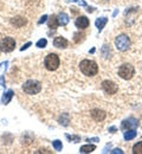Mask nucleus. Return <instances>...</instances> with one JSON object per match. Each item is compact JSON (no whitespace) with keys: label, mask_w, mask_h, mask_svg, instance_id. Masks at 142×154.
<instances>
[{"label":"nucleus","mask_w":142,"mask_h":154,"mask_svg":"<svg viewBox=\"0 0 142 154\" xmlns=\"http://www.w3.org/2000/svg\"><path fill=\"white\" fill-rule=\"evenodd\" d=\"M80 68H81V71L85 76H95L98 72V66L94 60H89V59L82 60Z\"/></svg>","instance_id":"nucleus-1"},{"label":"nucleus","mask_w":142,"mask_h":154,"mask_svg":"<svg viewBox=\"0 0 142 154\" xmlns=\"http://www.w3.org/2000/svg\"><path fill=\"white\" fill-rule=\"evenodd\" d=\"M23 90H24L26 94L35 95V94H38L41 90V84L38 81L30 79V81H27V82L23 85Z\"/></svg>","instance_id":"nucleus-2"},{"label":"nucleus","mask_w":142,"mask_h":154,"mask_svg":"<svg viewBox=\"0 0 142 154\" xmlns=\"http://www.w3.org/2000/svg\"><path fill=\"white\" fill-rule=\"evenodd\" d=\"M45 68L47 69V70H50V71H53V70H56L57 68H58V65H59V58L58 56L56 55V54H50V55H47L46 57H45Z\"/></svg>","instance_id":"nucleus-3"},{"label":"nucleus","mask_w":142,"mask_h":154,"mask_svg":"<svg viewBox=\"0 0 142 154\" xmlns=\"http://www.w3.org/2000/svg\"><path fill=\"white\" fill-rule=\"evenodd\" d=\"M134 75V66L125 63V64H122L119 69V76L123 78V79H130Z\"/></svg>","instance_id":"nucleus-4"},{"label":"nucleus","mask_w":142,"mask_h":154,"mask_svg":"<svg viewBox=\"0 0 142 154\" xmlns=\"http://www.w3.org/2000/svg\"><path fill=\"white\" fill-rule=\"evenodd\" d=\"M115 46L119 51H127L130 46V40L125 35H121L115 39Z\"/></svg>","instance_id":"nucleus-5"},{"label":"nucleus","mask_w":142,"mask_h":154,"mask_svg":"<svg viewBox=\"0 0 142 154\" xmlns=\"http://www.w3.org/2000/svg\"><path fill=\"white\" fill-rule=\"evenodd\" d=\"M16 46V40L11 37H6V38L0 40V50L2 52H11L14 50Z\"/></svg>","instance_id":"nucleus-6"},{"label":"nucleus","mask_w":142,"mask_h":154,"mask_svg":"<svg viewBox=\"0 0 142 154\" xmlns=\"http://www.w3.org/2000/svg\"><path fill=\"white\" fill-rule=\"evenodd\" d=\"M102 89L107 93V94H109V95H113V94H115L116 91H117V85L114 83V82H111V81H103L102 82Z\"/></svg>","instance_id":"nucleus-7"},{"label":"nucleus","mask_w":142,"mask_h":154,"mask_svg":"<svg viewBox=\"0 0 142 154\" xmlns=\"http://www.w3.org/2000/svg\"><path fill=\"white\" fill-rule=\"evenodd\" d=\"M139 126V121L134 117H129L122 122V129H135Z\"/></svg>","instance_id":"nucleus-8"},{"label":"nucleus","mask_w":142,"mask_h":154,"mask_svg":"<svg viewBox=\"0 0 142 154\" xmlns=\"http://www.w3.org/2000/svg\"><path fill=\"white\" fill-rule=\"evenodd\" d=\"M89 19L86 18V17H84V16H81V17H78L76 21H75V25H76V27H78V29H86L88 26H89Z\"/></svg>","instance_id":"nucleus-9"},{"label":"nucleus","mask_w":142,"mask_h":154,"mask_svg":"<svg viewBox=\"0 0 142 154\" xmlns=\"http://www.w3.org/2000/svg\"><path fill=\"white\" fill-rule=\"evenodd\" d=\"M53 45L58 49H65L68 46V40L63 37H56L53 40Z\"/></svg>","instance_id":"nucleus-10"},{"label":"nucleus","mask_w":142,"mask_h":154,"mask_svg":"<svg viewBox=\"0 0 142 154\" xmlns=\"http://www.w3.org/2000/svg\"><path fill=\"white\" fill-rule=\"evenodd\" d=\"M91 116L96 121H103L105 119V113L103 110H100V109H94L91 112Z\"/></svg>","instance_id":"nucleus-11"},{"label":"nucleus","mask_w":142,"mask_h":154,"mask_svg":"<svg viewBox=\"0 0 142 154\" xmlns=\"http://www.w3.org/2000/svg\"><path fill=\"white\" fill-rule=\"evenodd\" d=\"M57 20H58V25H62V26H65L68 25L69 23V16L66 13H61L58 17H57Z\"/></svg>","instance_id":"nucleus-12"},{"label":"nucleus","mask_w":142,"mask_h":154,"mask_svg":"<svg viewBox=\"0 0 142 154\" xmlns=\"http://www.w3.org/2000/svg\"><path fill=\"white\" fill-rule=\"evenodd\" d=\"M13 91L12 90H8L7 93H5L4 94V96H2V98H1V101H2V103L4 104H8L10 103V101L12 100V97H13Z\"/></svg>","instance_id":"nucleus-13"},{"label":"nucleus","mask_w":142,"mask_h":154,"mask_svg":"<svg viewBox=\"0 0 142 154\" xmlns=\"http://www.w3.org/2000/svg\"><path fill=\"white\" fill-rule=\"evenodd\" d=\"M108 23V18H105V17H102V18H98V19L96 20V27L100 30V31H102V29L104 27V25Z\"/></svg>","instance_id":"nucleus-14"},{"label":"nucleus","mask_w":142,"mask_h":154,"mask_svg":"<svg viewBox=\"0 0 142 154\" xmlns=\"http://www.w3.org/2000/svg\"><path fill=\"white\" fill-rule=\"evenodd\" d=\"M95 148H96V147H95L94 145H85V146H82L80 152H81V153H91V152L95 151Z\"/></svg>","instance_id":"nucleus-15"},{"label":"nucleus","mask_w":142,"mask_h":154,"mask_svg":"<svg viewBox=\"0 0 142 154\" xmlns=\"http://www.w3.org/2000/svg\"><path fill=\"white\" fill-rule=\"evenodd\" d=\"M58 26V20H57V17L56 16H52L49 18V27L50 29H57Z\"/></svg>","instance_id":"nucleus-16"},{"label":"nucleus","mask_w":142,"mask_h":154,"mask_svg":"<svg viewBox=\"0 0 142 154\" xmlns=\"http://www.w3.org/2000/svg\"><path fill=\"white\" fill-rule=\"evenodd\" d=\"M135 136H136L135 129H129L128 132L124 133V139H125V140H131V139H134Z\"/></svg>","instance_id":"nucleus-17"},{"label":"nucleus","mask_w":142,"mask_h":154,"mask_svg":"<svg viewBox=\"0 0 142 154\" xmlns=\"http://www.w3.org/2000/svg\"><path fill=\"white\" fill-rule=\"evenodd\" d=\"M26 23V20L24 19V18H21V17H17V18H14V19H12V24H14V25H17L18 27H20L21 25H24Z\"/></svg>","instance_id":"nucleus-18"},{"label":"nucleus","mask_w":142,"mask_h":154,"mask_svg":"<svg viewBox=\"0 0 142 154\" xmlns=\"http://www.w3.org/2000/svg\"><path fill=\"white\" fill-rule=\"evenodd\" d=\"M133 153L142 154V142H139V143L134 145V147H133Z\"/></svg>","instance_id":"nucleus-19"},{"label":"nucleus","mask_w":142,"mask_h":154,"mask_svg":"<svg viewBox=\"0 0 142 154\" xmlns=\"http://www.w3.org/2000/svg\"><path fill=\"white\" fill-rule=\"evenodd\" d=\"M53 147H55V149L57 151V152H61L62 148H63V145H62V141H59V140H55L53 141Z\"/></svg>","instance_id":"nucleus-20"},{"label":"nucleus","mask_w":142,"mask_h":154,"mask_svg":"<svg viewBox=\"0 0 142 154\" xmlns=\"http://www.w3.org/2000/svg\"><path fill=\"white\" fill-rule=\"evenodd\" d=\"M46 44H47V40H46V39H39V40L37 42V44H36V45H37L38 48L43 49V48H45V46H46Z\"/></svg>","instance_id":"nucleus-21"},{"label":"nucleus","mask_w":142,"mask_h":154,"mask_svg":"<svg viewBox=\"0 0 142 154\" xmlns=\"http://www.w3.org/2000/svg\"><path fill=\"white\" fill-rule=\"evenodd\" d=\"M66 137H68L70 141L72 140L74 142H78V141H80V136H74V135H69V134H68V135H66Z\"/></svg>","instance_id":"nucleus-22"},{"label":"nucleus","mask_w":142,"mask_h":154,"mask_svg":"<svg viewBox=\"0 0 142 154\" xmlns=\"http://www.w3.org/2000/svg\"><path fill=\"white\" fill-rule=\"evenodd\" d=\"M46 19H47V16H43L41 19H39V21H38V24L41 25V24H43V23H45V21H46Z\"/></svg>","instance_id":"nucleus-23"},{"label":"nucleus","mask_w":142,"mask_h":154,"mask_svg":"<svg viewBox=\"0 0 142 154\" xmlns=\"http://www.w3.org/2000/svg\"><path fill=\"white\" fill-rule=\"evenodd\" d=\"M30 46H31V43H30V42H29V43H26V44H25V45H24V46H23V48H21L20 50H21V51H24V50H26V49H29V48H30Z\"/></svg>","instance_id":"nucleus-24"},{"label":"nucleus","mask_w":142,"mask_h":154,"mask_svg":"<svg viewBox=\"0 0 142 154\" xmlns=\"http://www.w3.org/2000/svg\"><path fill=\"white\" fill-rule=\"evenodd\" d=\"M111 153H123V152H122L121 149H120V148H116V149H114V151H113V152H111Z\"/></svg>","instance_id":"nucleus-25"},{"label":"nucleus","mask_w":142,"mask_h":154,"mask_svg":"<svg viewBox=\"0 0 142 154\" xmlns=\"http://www.w3.org/2000/svg\"><path fill=\"white\" fill-rule=\"evenodd\" d=\"M0 83H1V85H2V87L5 85V83H4V77H2V76L0 77Z\"/></svg>","instance_id":"nucleus-26"},{"label":"nucleus","mask_w":142,"mask_h":154,"mask_svg":"<svg viewBox=\"0 0 142 154\" xmlns=\"http://www.w3.org/2000/svg\"><path fill=\"white\" fill-rule=\"evenodd\" d=\"M86 141H98V139H97V137H95V139H91V140H90V139H88Z\"/></svg>","instance_id":"nucleus-27"}]
</instances>
